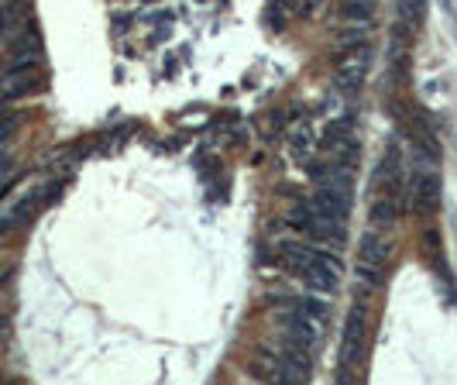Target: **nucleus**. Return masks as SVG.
I'll list each match as a JSON object with an SVG mask.
<instances>
[{
	"mask_svg": "<svg viewBox=\"0 0 457 385\" xmlns=\"http://www.w3.org/2000/svg\"><path fill=\"white\" fill-rule=\"evenodd\" d=\"M389 255H392L389 241L368 234V237L361 241V251H358V272H361V279H365V283H382V276H385V268H389Z\"/></svg>",
	"mask_w": 457,
	"mask_h": 385,
	"instance_id": "nucleus-2",
	"label": "nucleus"
},
{
	"mask_svg": "<svg viewBox=\"0 0 457 385\" xmlns=\"http://www.w3.org/2000/svg\"><path fill=\"white\" fill-rule=\"evenodd\" d=\"M296 309L303 313V316H310L313 324H327V316H330V307H327L323 300H310V296H306V300H299Z\"/></svg>",
	"mask_w": 457,
	"mask_h": 385,
	"instance_id": "nucleus-13",
	"label": "nucleus"
},
{
	"mask_svg": "<svg viewBox=\"0 0 457 385\" xmlns=\"http://www.w3.org/2000/svg\"><path fill=\"white\" fill-rule=\"evenodd\" d=\"M11 227H14V224H11V217H4V220H0V237H4V234L11 231Z\"/></svg>",
	"mask_w": 457,
	"mask_h": 385,
	"instance_id": "nucleus-16",
	"label": "nucleus"
},
{
	"mask_svg": "<svg viewBox=\"0 0 457 385\" xmlns=\"http://www.w3.org/2000/svg\"><path fill=\"white\" fill-rule=\"evenodd\" d=\"M368 69H372V52L365 42H348V49L337 55V86L344 93H358L368 79Z\"/></svg>",
	"mask_w": 457,
	"mask_h": 385,
	"instance_id": "nucleus-1",
	"label": "nucleus"
},
{
	"mask_svg": "<svg viewBox=\"0 0 457 385\" xmlns=\"http://www.w3.org/2000/svg\"><path fill=\"white\" fill-rule=\"evenodd\" d=\"M413 196H416V210H420L423 217H433V213L440 210V179H437V172H423V176L416 179Z\"/></svg>",
	"mask_w": 457,
	"mask_h": 385,
	"instance_id": "nucleus-6",
	"label": "nucleus"
},
{
	"mask_svg": "<svg viewBox=\"0 0 457 385\" xmlns=\"http://www.w3.org/2000/svg\"><path fill=\"white\" fill-rule=\"evenodd\" d=\"M25 14H28V0H11V4H4V7H0V35L18 31L21 21H25Z\"/></svg>",
	"mask_w": 457,
	"mask_h": 385,
	"instance_id": "nucleus-11",
	"label": "nucleus"
},
{
	"mask_svg": "<svg viewBox=\"0 0 457 385\" xmlns=\"http://www.w3.org/2000/svg\"><path fill=\"white\" fill-rule=\"evenodd\" d=\"M365 337H368V309H365V303L358 300L354 309H351V316H348V327H344V348H341L344 365H354V361L361 358Z\"/></svg>",
	"mask_w": 457,
	"mask_h": 385,
	"instance_id": "nucleus-4",
	"label": "nucleus"
},
{
	"mask_svg": "<svg viewBox=\"0 0 457 385\" xmlns=\"http://www.w3.org/2000/svg\"><path fill=\"white\" fill-rule=\"evenodd\" d=\"M14 128H18V114L7 107V100H4V97H0V145L14 134Z\"/></svg>",
	"mask_w": 457,
	"mask_h": 385,
	"instance_id": "nucleus-14",
	"label": "nucleus"
},
{
	"mask_svg": "<svg viewBox=\"0 0 457 385\" xmlns=\"http://www.w3.org/2000/svg\"><path fill=\"white\" fill-rule=\"evenodd\" d=\"M11 52H14V59H38V31L31 21H25V28L14 35Z\"/></svg>",
	"mask_w": 457,
	"mask_h": 385,
	"instance_id": "nucleus-7",
	"label": "nucleus"
},
{
	"mask_svg": "<svg viewBox=\"0 0 457 385\" xmlns=\"http://www.w3.org/2000/svg\"><path fill=\"white\" fill-rule=\"evenodd\" d=\"M11 162H14L11 155H7V152H0V176H4V172H11Z\"/></svg>",
	"mask_w": 457,
	"mask_h": 385,
	"instance_id": "nucleus-15",
	"label": "nucleus"
},
{
	"mask_svg": "<svg viewBox=\"0 0 457 385\" xmlns=\"http://www.w3.org/2000/svg\"><path fill=\"white\" fill-rule=\"evenodd\" d=\"M313 255V248H306V244H296V241H286V244H279V258H282V265L289 268V272H303L306 268V261Z\"/></svg>",
	"mask_w": 457,
	"mask_h": 385,
	"instance_id": "nucleus-8",
	"label": "nucleus"
},
{
	"mask_svg": "<svg viewBox=\"0 0 457 385\" xmlns=\"http://www.w3.org/2000/svg\"><path fill=\"white\" fill-rule=\"evenodd\" d=\"M375 0H344V18L348 21H372Z\"/></svg>",
	"mask_w": 457,
	"mask_h": 385,
	"instance_id": "nucleus-12",
	"label": "nucleus"
},
{
	"mask_svg": "<svg viewBox=\"0 0 457 385\" xmlns=\"http://www.w3.org/2000/svg\"><path fill=\"white\" fill-rule=\"evenodd\" d=\"M337 272H341L337 258L327 255V251H313L299 276H303V283L310 285V289H317V292H334L337 289Z\"/></svg>",
	"mask_w": 457,
	"mask_h": 385,
	"instance_id": "nucleus-3",
	"label": "nucleus"
},
{
	"mask_svg": "<svg viewBox=\"0 0 457 385\" xmlns=\"http://www.w3.org/2000/svg\"><path fill=\"white\" fill-rule=\"evenodd\" d=\"M427 7H430V0H399V18H403V25L409 31H420L423 21H427Z\"/></svg>",
	"mask_w": 457,
	"mask_h": 385,
	"instance_id": "nucleus-10",
	"label": "nucleus"
},
{
	"mask_svg": "<svg viewBox=\"0 0 457 385\" xmlns=\"http://www.w3.org/2000/svg\"><path fill=\"white\" fill-rule=\"evenodd\" d=\"M313 213L320 220H330V224H344L351 213V193L330 189V186H317V193H313Z\"/></svg>",
	"mask_w": 457,
	"mask_h": 385,
	"instance_id": "nucleus-5",
	"label": "nucleus"
},
{
	"mask_svg": "<svg viewBox=\"0 0 457 385\" xmlns=\"http://www.w3.org/2000/svg\"><path fill=\"white\" fill-rule=\"evenodd\" d=\"M396 217H399V196H382L378 193V200L372 203V224L375 227H392Z\"/></svg>",
	"mask_w": 457,
	"mask_h": 385,
	"instance_id": "nucleus-9",
	"label": "nucleus"
}]
</instances>
